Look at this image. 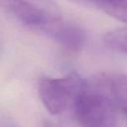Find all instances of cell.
Listing matches in <instances>:
<instances>
[{
    "label": "cell",
    "instance_id": "1",
    "mask_svg": "<svg viewBox=\"0 0 127 127\" xmlns=\"http://www.w3.org/2000/svg\"><path fill=\"white\" fill-rule=\"evenodd\" d=\"M72 108L80 127H115L116 107L101 78L94 83L86 82Z\"/></svg>",
    "mask_w": 127,
    "mask_h": 127
},
{
    "label": "cell",
    "instance_id": "2",
    "mask_svg": "<svg viewBox=\"0 0 127 127\" xmlns=\"http://www.w3.org/2000/svg\"><path fill=\"white\" fill-rule=\"evenodd\" d=\"M85 85L86 81L76 73L59 78L43 76L38 82V93L45 108L51 114L59 115L73 106Z\"/></svg>",
    "mask_w": 127,
    "mask_h": 127
},
{
    "label": "cell",
    "instance_id": "3",
    "mask_svg": "<svg viewBox=\"0 0 127 127\" xmlns=\"http://www.w3.org/2000/svg\"><path fill=\"white\" fill-rule=\"evenodd\" d=\"M41 30L70 52L80 51L85 44L84 32L78 26L65 22L58 15L52 16Z\"/></svg>",
    "mask_w": 127,
    "mask_h": 127
},
{
    "label": "cell",
    "instance_id": "4",
    "mask_svg": "<svg viewBox=\"0 0 127 127\" xmlns=\"http://www.w3.org/2000/svg\"><path fill=\"white\" fill-rule=\"evenodd\" d=\"M100 78L116 109L127 117V74H109Z\"/></svg>",
    "mask_w": 127,
    "mask_h": 127
},
{
    "label": "cell",
    "instance_id": "5",
    "mask_svg": "<svg viewBox=\"0 0 127 127\" xmlns=\"http://www.w3.org/2000/svg\"><path fill=\"white\" fill-rule=\"evenodd\" d=\"M103 43L112 51L127 54V27L106 32L103 36Z\"/></svg>",
    "mask_w": 127,
    "mask_h": 127
},
{
    "label": "cell",
    "instance_id": "6",
    "mask_svg": "<svg viewBox=\"0 0 127 127\" xmlns=\"http://www.w3.org/2000/svg\"><path fill=\"white\" fill-rule=\"evenodd\" d=\"M44 127H58V126L55 125V124L52 123V122H46V123L44 124Z\"/></svg>",
    "mask_w": 127,
    "mask_h": 127
}]
</instances>
